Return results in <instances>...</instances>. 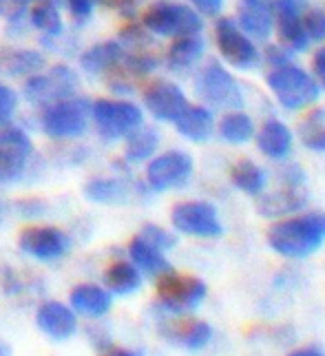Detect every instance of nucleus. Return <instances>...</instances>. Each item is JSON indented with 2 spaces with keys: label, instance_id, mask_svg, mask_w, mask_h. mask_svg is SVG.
Here are the masks:
<instances>
[{
  "label": "nucleus",
  "instance_id": "1",
  "mask_svg": "<svg viewBox=\"0 0 325 356\" xmlns=\"http://www.w3.org/2000/svg\"><path fill=\"white\" fill-rule=\"evenodd\" d=\"M266 239L285 259H306L325 245V211H306L277 219Z\"/></svg>",
  "mask_w": 325,
  "mask_h": 356
},
{
  "label": "nucleus",
  "instance_id": "2",
  "mask_svg": "<svg viewBox=\"0 0 325 356\" xmlns=\"http://www.w3.org/2000/svg\"><path fill=\"white\" fill-rule=\"evenodd\" d=\"M266 87L277 102L287 113H301L315 106L321 97V89L312 73L292 60H285L281 65L268 67Z\"/></svg>",
  "mask_w": 325,
  "mask_h": 356
},
{
  "label": "nucleus",
  "instance_id": "3",
  "mask_svg": "<svg viewBox=\"0 0 325 356\" xmlns=\"http://www.w3.org/2000/svg\"><path fill=\"white\" fill-rule=\"evenodd\" d=\"M193 87L199 102L212 111H230V108H244L246 104L244 84L221 60H206L202 67H197Z\"/></svg>",
  "mask_w": 325,
  "mask_h": 356
},
{
  "label": "nucleus",
  "instance_id": "4",
  "mask_svg": "<svg viewBox=\"0 0 325 356\" xmlns=\"http://www.w3.org/2000/svg\"><path fill=\"white\" fill-rule=\"evenodd\" d=\"M217 54L221 63L241 73L257 71L261 67V47L237 24L232 16L215 18V29H212Z\"/></svg>",
  "mask_w": 325,
  "mask_h": 356
},
{
  "label": "nucleus",
  "instance_id": "5",
  "mask_svg": "<svg viewBox=\"0 0 325 356\" xmlns=\"http://www.w3.org/2000/svg\"><path fill=\"white\" fill-rule=\"evenodd\" d=\"M140 22L157 38H180V35L202 33L204 29V18L191 5L175 0H159L146 7Z\"/></svg>",
  "mask_w": 325,
  "mask_h": 356
},
{
  "label": "nucleus",
  "instance_id": "6",
  "mask_svg": "<svg viewBox=\"0 0 325 356\" xmlns=\"http://www.w3.org/2000/svg\"><path fill=\"white\" fill-rule=\"evenodd\" d=\"M91 104L84 97H65L45 106L42 131L54 140H76L89 127Z\"/></svg>",
  "mask_w": 325,
  "mask_h": 356
},
{
  "label": "nucleus",
  "instance_id": "7",
  "mask_svg": "<svg viewBox=\"0 0 325 356\" xmlns=\"http://www.w3.org/2000/svg\"><path fill=\"white\" fill-rule=\"evenodd\" d=\"M208 288L202 279L166 273L157 277V305L166 314H186L204 303Z\"/></svg>",
  "mask_w": 325,
  "mask_h": 356
},
{
  "label": "nucleus",
  "instance_id": "8",
  "mask_svg": "<svg viewBox=\"0 0 325 356\" xmlns=\"http://www.w3.org/2000/svg\"><path fill=\"white\" fill-rule=\"evenodd\" d=\"M195 162L193 155L182 149L155 153L146 164V186L153 193H166L184 188L193 179Z\"/></svg>",
  "mask_w": 325,
  "mask_h": 356
},
{
  "label": "nucleus",
  "instance_id": "9",
  "mask_svg": "<svg viewBox=\"0 0 325 356\" xmlns=\"http://www.w3.org/2000/svg\"><path fill=\"white\" fill-rule=\"evenodd\" d=\"M91 118L100 138L106 142L124 140L129 133L144 124L142 108L129 100H97L91 106Z\"/></svg>",
  "mask_w": 325,
  "mask_h": 356
},
{
  "label": "nucleus",
  "instance_id": "10",
  "mask_svg": "<svg viewBox=\"0 0 325 356\" xmlns=\"http://www.w3.org/2000/svg\"><path fill=\"white\" fill-rule=\"evenodd\" d=\"M171 222L175 230L189 237L215 239L223 235V224L219 219V213L210 202L189 200L175 204L171 211Z\"/></svg>",
  "mask_w": 325,
  "mask_h": 356
},
{
  "label": "nucleus",
  "instance_id": "11",
  "mask_svg": "<svg viewBox=\"0 0 325 356\" xmlns=\"http://www.w3.org/2000/svg\"><path fill=\"white\" fill-rule=\"evenodd\" d=\"M78 87V78L69 67L65 65H56L51 67L49 73H33L24 82V97L33 104H51L58 100H65L76 93Z\"/></svg>",
  "mask_w": 325,
  "mask_h": 356
},
{
  "label": "nucleus",
  "instance_id": "12",
  "mask_svg": "<svg viewBox=\"0 0 325 356\" xmlns=\"http://www.w3.org/2000/svg\"><path fill=\"white\" fill-rule=\"evenodd\" d=\"M306 5V0H274V35L292 56L308 51L312 44L303 29Z\"/></svg>",
  "mask_w": 325,
  "mask_h": 356
},
{
  "label": "nucleus",
  "instance_id": "13",
  "mask_svg": "<svg viewBox=\"0 0 325 356\" xmlns=\"http://www.w3.org/2000/svg\"><path fill=\"white\" fill-rule=\"evenodd\" d=\"M159 56L153 49H137V51H129L124 49V56L118 60V65L106 73L109 87L116 93H131L137 84L159 67Z\"/></svg>",
  "mask_w": 325,
  "mask_h": 356
},
{
  "label": "nucleus",
  "instance_id": "14",
  "mask_svg": "<svg viewBox=\"0 0 325 356\" xmlns=\"http://www.w3.org/2000/svg\"><path fill=\"white\" fill-rule=\"evenodd\" d=\"M18 245L38 261H58L71 250V237L56 226H27L18 235Z\"/></svg>",
  "mask_w": 325,
  "mask_h": 356
},
{
  "label": "nucleus",
  "instance_id": "15",
  "mask_svg": "<svg viewBox=\"0 0 325 356\" xmlns=\"http://www.w3.org/2000/svg\"><path fill=\"white\" fill-rule=\"evenodd\" d=\"M33 153L29 135L16 127L0 129V184H9L22 177Z\"/></svg>",
  "mask_w": 325,
  "mask_h": 356
},
{
  "label": "nucleus",
  "instance_id": "16",
  "mask_svg": "<svg viewBox=\"0 0 325 356\" xmlns=\"http://www.w3.org/2000/svg\"><path fill=\"white\" fill-rule=\"evenodd\" d=\"M144 106L157 122H175L186 106H189V97L171 80H153L148 82L144 91Z\"/></svg>",
  "mask_w": 325,
  "mask_h": 356
},
{
  "label": "nucleus",
  "instance_id": "17",
  "mask_svg": "<svg viewBox=\"0 0 325 356\" xmlns=\"http://www.w3.org/2000/svg\"><path fill=\"white\" fill-rule=\"evenodd\" d=\"M310 202L308 186H287L279 184L277 188L264 191L257 197V211L268 219H283L294 213H301Z\"/></svg>",
  "mask_w": 325,
  "mask_h": 356
},
{
  "label": "nucleus",
  "instance_id": "18",
  "mask_svg": "<svg viewBox=\"0 0 325 356\" xmlns=\"http://www.w3.org/2000/svg\"><path fill=\"white\" fill-rule=\"evenodd\" d=\"M235 20L255 42H268L274 35V0H239Z\"/></svg>",
  "mask_w": 325,
  "mask_h": 356
},
{
  "label": "nucleus",
  "instance_id": "19",
  "mask_svg": "<svg viewBox=\"0 0 325 356\" xmlns=\"http://www.w3.org/2000/svg\"><path fill=\"white\" fill-rule=\"evenodd\" d=\"M255 144L259 153L270 162H285L294 149V133L279 118H268L255 131Z\"/></svg>",
  "mask_w": 325,
  "mask_h": 356
},
{
  "label": "nucleus",
  "instance_id": "20",
  "mask_svg": "<svg viewBox=\"0 0 325 356\" xmlns=\"http://www.w3.org/2000/svg\"><path fill=\"white\" fill-rule=\"evenodd\" d=\"M159 332L166 341H171L173 346H180L189 352L204 350L212 339V327L206 321H199V318H182L180 314H175L166 323H161Z\"/></svg>",
  "mask_w": 325,
  "mask_h": 356
},
{
  "label": "nucleus",
  "instance_id": "21",
  "mask_svg": "<svg viewBox=\"0 0 325 356\" xmlns=\"http://www.w3.org/2000/svg\"><path fill=\"white\" fill-rule=\"evenodd\" d=\"M35 325L54 341H67L76 334L78 316L71 305L62 301H45L35 312Z\"/></svg>",
  "mask_w": 325,
  "mask_h": 356
},
{
  "label": "nucleus",
  "instance_id": "22",
  "mask_svg": "<svg viewBox=\"0 0 325 356\" xmlns=\"http://www.w3.org/2000/svg\"><path fill=\"white\" fill-rule=\"evenodd\" d=\"M206 56V40L202 38V33H191V35H180L173 38L164 54V65L173 73H189Z\"/></svg>",
  "mask_w": 325,
  "mask_h": 356
},
{
  "label": "nucleus",
  "instance_id": "23",
  "mask_svg": "<svg viewBox=\"0 0 325 356\" xmlns=\"http://www.w3.org/2000/svg\"><path fill=\"white\" fill-rule=\"evenodd\" d=\"M173 124L184 140H189L193 144H206L215 135L217 120L212 108L204 104H189Z\"/></svg>",
  "mask_w": 325,
  "mask_h": 356
},
{
  "label": "nucleus",
  "instance_id": "24",
  "mask_svg": "<svg viewBox=\"0 0 325 356\" xmlns=\"http://www.w3.org/2000/svg\"><path fill=\"white\" fill-rule=\"evenodd\" d=\"M69 303L76 314H82L86 318H100L111 310L113 299H111V292L102 286L80 284L71 290Z\"/></svg>",
  "mask_w": 325,
  "mask_h": 356
},
{
  "label": "nucleus",
  "instance_id": "25",
  "mask_svg": "<svg viewBox=\"0 0 325 356\" xmlns=\"http://www.w3.org/2000/svg\"><path fill=\"white\" fill-rule=\"evenodd\" d=\"M257 124L250 113H246L244 108H230L223 111V115L217 120L215 133L219 135L221 142H226L230 146H244L255 138Z\"/></svg>",
  "mask_w": 325,
  "mask_h": 356
},
{
  "label": "nucleus",
  "instance_id": "26",
  "mask_svg": "<svg viewBox=\"0 0 325 356\" xmlns=\"http://www.w3.org/2000/svg\"><path fill=\"white\" fill-rule=\"evenodd\" d=\"M129 257L135 264V268L140 270L146 277H161L173 270V266L168 264L166 254L159 248H155L153 243H148L142 235H135L129 243Z\"/></svg>",
  "mask_w": 325,
  "mask_h": 356
},
{
  "label": "nucleus",
  "instance_id": "27",
  "mask_svg": "<svg viewBox=\"0 0 325 356\" xmlns=\"http://www.w3.org/2000/svg\"><path fill=\"white\" fill-rule=\"evenodd\" d=\"M228 177L237 191L250 195V197H259V195L268 188V181H270L268 170L261 164H257L255 159H248V157L237 159L230 166Z\"/></svg>",
  "mask_w": 325,
  "mask_h": 356
},
{
  "label": "nucleus",
  "instance_id": "28",
  "mask_svg": "<svg viewBox=\"0 0 325 356\" xmlns=\"http://www.w3.org/2000/svg\"><path fill=\"white\" fill-rule=\"evenodd\" d=\"M104 288L118 297H129L142 288V273L133 261H113L102 275Z\"/></svg>",
  "mask_w": 325,
  "mask_h": 356
},
{
  "label": "nucleus",
  "instance_id": "29",
  "mask_svg": "<svg viewBox=\"0 0 325 356\" xmlns=\"http://www.w3.org/2000/svg\"><path fill=\"white\" fill-rule=\"evenodd\" d=\"M124 56V47L118 40H104L97 42L91 49L80 56V67L89 76H100V73H109L118 65V60Z\"/></svg>",
  "mask_w": 325,
  "mask_h": 356
},
{
  "label": "nucleus",
  "instance_id": "30",
  "mask_svg": "<svg viewBox=\"0 0 325 356\" xmlns=\"http://www.w3.org/2000/svg\"><path fill=\"white\" fill-rule=\"evenodd\" d=\"M45 67V56L33 49H0V73L7 76H33Z\"/></svg>",
  "mask_w": 325,
  "mask_h": 356
},
{
  "label": "nucleus",
  "instance_id": "31",
  "mask_svg": "<svg viewBox=\"0 0 325 356\" xmlns=\"http://www.w3.org/2000/svg\"><path fill=\"white\" fill-rule=\"evenodd\" d=\"M159 149V133L153 127H137L133 133L127 135V149H124V159L129 164L148 162Z\"/></svg>",
  "mask_w": 325,
  "mask_h": 356
},
{
  "label": "nucleus",
  "instance_id": "32",
  "mask_svg": "<svg viewBox=\"0 0 325 356\" xmlns=\"http://www.w3.org/2000/svg\"><path fill=\"white\" fill-rule=\"evenodd\" d=\"M129 186L118 177H93L84 184V197L97 204H122L129 200Z\"/></svg>",
  "mask_w": 325,
  "mask_h": 356
},
{
  "label": "nucleus",
  "instance_id": "33",
  "mask_svg": "<svg viewBox=\"0 0 325 356\" xmlns=\"http://www.w3.org/2000/svg\"><path fill=\"white\" fill-rule=\"evenodd\" d=\"M299 135L308 151L325 153V106H310L308 115L301 120Z\"/></svg>",
  "mask_w": 325,
  "mask_h": 356
},
{
  "label": "nucleus",
  "instance_id": "34",
  "mask_svg": "<svg viewBox=\"0 0 325 356\" xmlns=\"http://www.w3.org/2000/svg\"><path fill=\"white\" fill-rule=\"evenodd\" d=\"M29 20L35 29L49 35V38H58V35H62V29H65L56 0H38L29 11Z\"/></svg>",
  "mask_w": 325,
  "mask_h": 356
},
{
  "label": "nucleus",
  "instance_id": "35",
  "mask_svg": "<svg viewBox=\"0 0 325 356\" xmlns=\"http://www.w3.org/2000/svg\"><path fill=\"white\" fill-rule=\"evenodd\" d=\"M153 33L144 29L142 22H131L120 31V44L129 51H137V49H153Z\"/></svg>",
  "mask_w": 325,
  "mask_h": 356
},
{
  "label": "nucleus",
  "instance_id": "36",
  "mask_svg": "<svg viewBox=\"0 0 325 356\" xmlns=\"http://www.w3.org/2000/svg\"><path fill=\"white\" fill-rule=\"evenodd\" d=\"M303 29L310 42H325V5H312L303 9Z\"/></svg>",
  "mask_w": 325,
  "mask_h": 356
},
{
  "label": "nucleus",
  "instance_id": "37",
  "mask_svg": "<svg viewBox=\"0 0 325 356\" xmlns=\"http://www.w3.org/2000/svg\"><path fill=\"white\" fill-rule=\"evenodd\" d=\"M140 235L148 241V243H153L155 248H159L161 252H166V250H173L175 248V243H177V239H175L173 232H168L166 228H161L157 224H146L142 228Z\"/></svg>",
  "mask_w": 325,
  "mask_h": 356
},
{
  "label": "nucleus",
  "instance_id": "38",
  "mask_svg": "<svg viewBox=\"0 0 325 356\" xmlns=\"http://www.w3.org/2000/svg\"><path fill=\"white\" fill-rule=\"evenodd\" d=\"M18 106V95L16 91L0 82V127H5L11 122Z\"/></svg>",
  "mask_w": 325,
  "mask_h": 356
},
{
  "label": "nucleus",
  "instance_id": "39",
  "mask_svg": "<svg viewBox=\"0 0 325 356\" xmlns=\"http://www.w3.org/2000/svg\"><path fill=\"white\" fill-rule=\"evenodd\" d=\"M62 3L67 5L73 22H76V24H84L86 20L91 18V14H93L95 0H62Z\"/></svg>",
  "mask_w": 325,
  "mask_h": 356
},
{
  "label": "nucleus",
  "instance_id": "40",
  "mask_svg": "<svg viewBox=\"0 0 325 356\" xmlns=\"http://www.w3.org/2000/svg\"><path fill=\"white\" fill-rule=\"evenodd\" d=\"M191 7L197 11L202 18H219L226 7V0H191Z\"/></svg>",
  "mask_w": 325,
  "mask_h": 356
},
{
  "label": "nucleus",
  "instance_id": "41",
  "mask_svg": "<svg viewBox=\"0 0 325 356\" xmlns=\"http://www.w3.org/2000/svg\"><path fill=\"white\" fill-rule=\"evenodd\" d=\"M310 73H312V78L317 80L319 89L323 93L325 91V42H321L317 47V51L312 54V69H310Z\"/></svg>",
  "mask_w": 325,
  "mask_h": 356
},
{
  "label": "nucleus",
  "instance_id": "42",
  "mask_svg": "<svg viewBox=\"0 0 325 356\" xmlns=\"http://www.w3.org/2000/svg\"><path fill=\"white\" fill-rule=\"evenodd\" d=\"M95 3L116 11L122 18H133L137 11V0H95Z\"/></svg>",
  "mask_w": 325,
  "mask_h": 356
},
{
  "label": "nucleus",
  "instance_id": "43",
  "mask_svg": "<svg viewBox=\"0 0 325 356\" xmlns=\"http://www.w3.org/2000/svg\"><path fill=\"white\" fill-rule=\"evenodd\" d=\"M0 16H5L9 22H20L24 16V5H18L16 0H0Z\"/></svg>",
  "mask_w": 325,
  "mask_h": 356
},
{
  "label": "nucleus",
  "instance_id": "44",
  "mask_svg": "<svg viewBox=\"0 0 325 356\" xmlns=\"http://www.w3.org/2000/svg\"><path fill=\"white\" fill-rule=\"evenodd\" d=\"M100 356H140V354L133 350H124V348H106Z\"/></svg>",
  "mask_w": 325,
  "mask_h": 356
},
{
  "label": "nucleus",
  "instance_id": "45",
  "mask_svg": "<svg viewBox=\"0 0 325 356\" xmlns=\"http://www.w3.org/2000/svg\"><path fill=\"white\" fill-rule=\"evenodd\" d=\"M287 356H325V354L321 350H317V348H303V350H296V352L287 354Z\"/></svg>",
  "mask_w": 325,
  "mask_h": 356
},
{
  "label": "nucleus",
  "instance_id": "46",
  "mask_svg": "<svg viewBox=\"0 0 325 356\" xmlns=\"http://www.w3.org/2000/svg\"><path fill=\"white\" fill-rule=\"evenodd\" d=\"M0 356H9V348L5 341H0Z\"/></svg>",
  "mask_w": 325,
  "mask_h": 356
},
{
  "label": "nucleus",
  "instance_id": "47",
  "mask_svg": "<svg viewBox=\"0 0 325 356\" xmlns=\"http://www.w3.org/2000/svg\"><path fill=\"white\" fill-rule=\"evenodd\" d=\"M18 5H27V3H38V0H16Z\"/></svg>",
  "mask_w": 325,
  "mask_h": 356
},
{
  "label": "nucleus",
  "instance_id": "48",
  "mask_svg": "<svg viewBox=\"0 0 325 356\" xmlns=\"http://www.w3.org/2000/svg\"><path fill=\"white\" fill-rule=\"evenodd\" d=\"M0 217H3V206H0Z\"/></svg>",
  "mask_w": 325,
  "mask_h": 356
}]
</instances>
